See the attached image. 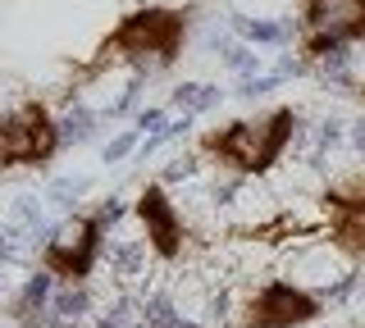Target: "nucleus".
<instances>
[{
	"label": "nucleus",
	"mask_w": 365,
	"mask_h": 328,
	"mask_svg": "<svg viewBox=\"0 0 365 328\" xmlns=\"http://www.w3.org/2000/svg\"><path fill=\"white\" fill-rule=\"evenodd\" d=\"M192 5H142L133 14H123L96 46V60L87 64V78H96L106 64L114 60H133V64H169L182 55V41H187V28H192Z\"/></svg>",
	"instance_id": "nucleus-1"
},
{
	"label": "nucleus",
	"mask_w": 365,
	"mask_h": 328,
	"mask_svg": "<svg viewBox=\"0 0 365 328\" xmlns=\"http://www.w3.org/2000/svg\"><path fill=\"white\" fill-rule=\"evenodd\" d=\"M297 110L292 105H274L256 119H233L224 128L201 132V151L210 160H220L228 174H242V178H260L269 174L274 164L283 160V151L297 137Z\"/></svg>",
	"instance_id": "nucleus-2"
},
{
	"label": "nucleus",
	"mask_w": 365,
	"mask_h": 328,
	"mask_svg": "<svg viewBox=\"0 0 365 328\" xmlns=\"http://www.w3.org/2000/svg\"><path fill=\"white\" fill-rule=\"evenodd\" d=\"M356 41H365V0H302V14H297L302 60H324Z\"/></svg>",
	"instance_id": "nucleus-3"
},
{
	"label": "nucleus",
	"mask_w": 365,
	"mask_h": 328,
	"mask_svg": "<svg viewBox=\"0 0 365 328\" xmlns=\"http://www.w3.org/2000/svg\"><path fill=\"white\" fill-rule=\"evenodd\" d=\"M60 155V123L46 100H19L0 115V169H37Z\"/></svg>",
	"instance_id": "nucleus-4"
},
{
	"label": "nucleus",
	"mask_w": 365,
	"mask_h": 328,
	"mask_svg": "<svg viewBox=\"0 0 365 328\" xmlns=\"http://www.w3.org/2000/svg\"><path fill=\"white\" fill-rule=\"evenodd\" d=\"M319 214H324V242L347 265H365V164L319 191Z\"/></svg>",
	"instance_id": "nucleus-5"
},
{
	"label": "nucleus",
	"mask_w": 365,
	"mask_h": 328,
	"mask_svg": "<svg viewBox=\"0 0 365 328\" xmlns=\"http://www.w3.org/2000/svg\"><path fill=\"white\" fill-rule=\"evenodd\" d=\"M114 219V206H101L91 214L68 219L51 242L41 246V269L55 282H83L101 260V242H106V223Z\"/></svg>",
	"instance_id": "nucleus-6"
},
{
	"label": "nucleus",
	"mask_w": 365,
	"mask_h": 328,
	"mask_svg": "<svg viewBox=\"0 0 365 328\" xmlns=\"http://www.w3.org/2000/svg\"><path fill=\"white\" fill-rule=\"evenodd\" d=\"M324 314V297L302 282H288V278H269L265 287L256 292L247 305H242V319L237 328H306Z\"/></svg>",
	"instance_id": "nucleus-7"
},
{
	"label": "nucleus",
	"mask_w": 365,
	"mask_h": 328,
	"mask_svg": "<svg viewBox=\"0 0 365 328\" xmlns=\"http://www.w3.org/2000/svg\"><path fill=\"white\" fill-rule=\"evenodd\" d=\"M137 219H142V233H146V246L165 260V265H174V260H182V251H187V223H182L178 206L169 201V191L160 183H146L142 191H137Z\"/></svg>",
	"instance_id": "nucleus-8"
},
{
	"label": "nucleus",
	"mask_w": 365,
	"mask_h": 328,
	"mask_svg": "<svg viewBox=\"0 0 365 328\" xmlns=\"http://www.w3.org/2000/svg\"><path fill=\"white\" fill-rule=\"evenodd\" d=\"M356 100H361V105H365V83H361V87H356Z\"/></svg>",
	"instance_id": "nucleus-9"
}]
</instances>
